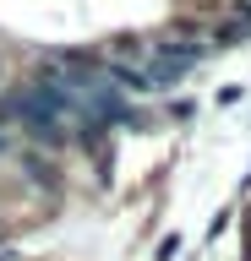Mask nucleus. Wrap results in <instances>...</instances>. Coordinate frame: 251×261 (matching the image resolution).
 <instances>
[{"label":"nucleus","mask_w":251,"mask_h":261,"mask_svg":"<svg viewBox=\"0 0 251 261\" xmlns=\"http://www.w3.org/2000/svg\"><path fill=\"white\" fill-rule=\"evenodd\" d=\"M246 22H224V28H213V44H240V38H246Z\"/></svg>","instance_id":"1"},{"label":"nucleus","mask_w":251,"mask_h":261,"mask_svg":"<svg viewBox=\"0 0 251 261\" xmlns=\"http://www.w3.org/2000/svg\"><path fill=\"white\" fill-rule=\"evenodd\" d=\"M175 250H180V234H169V240H158V261H175Z\"/></svg>","instance_id":"2"},{"label":"nucleus","mask_w":251,"mask_h":261,"mask_svg":"<svg viewBox=\"0 0 251 261\" xmlns=\"http://www.w3.org/2000/svg\"><path fill=\"white\" fill-rule=\"evenodd\" d=\"M6 147H11V136H6V130H0V152H6Z\"/></svg>","instance_id":"3"}]
</instances>
